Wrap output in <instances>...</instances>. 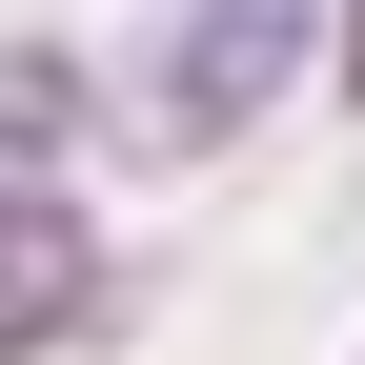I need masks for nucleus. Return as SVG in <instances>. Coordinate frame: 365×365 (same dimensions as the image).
<instances>
[{
    "instance_id": "obj_2",
    "label": "nucleus",
    "mask_w": 365,
    "mask_h": 365,
    "mask_svg": "<svg viewBox=\"0 0 365 365\" xmlns=\"http://www.w3.org/2000/svg\"><path fill=\"white\" fill-rule=\"evenodd\" d=\"M81 304H102V223L0 163V365H21V345H81Z\"/></svg>"
},
{
    "instance_id": "obj_1",
    "label": "nucleus",
    "mask_w": 365,
    "mask_h": 365,
    "mask_svg": "<svg viewBox=\"0 0 365 365\" xmlns=\"http://www.w3.org/2000/svg\"><path fill=\"white\" fill-rule=\"evenodd\" d=\"M304 41H325V0H163L143 61H122V143L143 163H223L264 102H284Z\"/></svg>"
},
{
    "instance_id": "obj_3",
    "label": "nucleus",
    "mask_w": 365,
    "mask_h": 365,
    "mask_svg": "<svg viewBox=\"0 0 365 365\" xmlns=\"http://www.w3.org/2000/svg\"><path fill=\"white\" fill-rule=\"evenodd\" d=\"M61 122H81V81L21 41V61H0V163H21V182H61Z\"/></svg>"
}]
</instances>
